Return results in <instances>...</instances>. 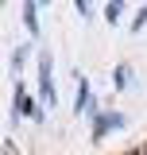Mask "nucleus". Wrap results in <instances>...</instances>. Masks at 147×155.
I'll list each match as a JSON object with an SVG mask.
<instances>
[{
  "label": "nucleus",
  "instance_id": "nucleus-1",
  "mask_svg": "<svg viewBox=\"0 0 147 155\" xmlns=\"http://www.w3.org/2000/svg\"><path fill=\"white\" fill-rule=\"evenodd\" d=\"M39 81H43V101L51 105V101H54V81H51V58L47 54L39 58Z\"/></svg>",
  "mask_w": 147,
  "mask_h": 155
},
{
  "label": "nucleus",
  "instance_id": "nucleus-2",
  "mask_svg": "<svg viewBox=\"0 0 147 155\" xmlns=\"http://www.w3.org/2000/svg\"><path fill=\"white\" fill-rule=\"evenodd\" d=\"M16 113L19 116H31V120H43V113L35 109V101L27 97V89H16Z\"/></svg>",
  "mask_w": 147,
  "mask_h": 155
},
{
  "label": "nucleus",
  "instance_id": "nucleus-3",
  "mask_svg": "<svg viewBox=\"0 0 147 155\" xmlns=\"http://www.w3.org/2000/svg\"><path fill=\"white\" fill-rule=\"evenodd\" d=\"M23 19H27V31L39 35V19H35V4H23Z\"/></svg>",
  "mask_w": 147,
  "mask_h": 155
},
{
  "label": "nucleus",
  "instance_id": "nucleus-4",
  "mask_svg": "<svg viewBox=\"0 0 147 155\" xmlns=\"http://www.w3.org/2000/svg\"><path fill=\"white\" fill-rule=\"evenodd\" d=\"M112 124H120V116H109V120H105V116H101V120H97V128H93V136H97V140H101V136L109 132Z\"/></svg>",
  "mask_w": 147,
  "mask_h": 155
},
{
  "label": "nucleus",
  "instance_id": "nucleus-5",
  "mask_svg": "<svg viewBox=\"0 0 147 155\" xmlns=\"http://www.w3.org/2000/svg\"><path fill=\"white\" fill-rule=\"evenodd\" d=\"M85 97H89V81L77 85V109H85Z\"/></svg>",
  "mask_w": 147,
  "mask_h": 155
},
{
  "label": "nucleus",
  "instance_id": "nucleus-6",
  "mask_svg": "<svg viewBox=\"0 0 147 155\" xmlns=\"http://www.w3.org/2000/svg\"><path fill=\"white\" fill-rule=\"evenodd\" d=\"M105 16L116 23V19H120V4H105Z\"/></svg>",
  "mask_w": 147,
  "mask_h": 155
},
{
  "label": "nucleus",
  "instance_id": "nucleus-7",
  "mask_svg": "<svg viewBox=\"0 0 147 155\" xmlns=\"http://www.w3.org/2000/svg\"><path fill=\"white\" fill-rule=\"evenodd\" d=\"M143 23H147V8H143V12H139V19H136V23H132V27H136V31H139V27H143Z\"/></svg>",
  "mask_w": 147,
  "mask_h": 155
},
{
  "label": "nucleus",
  "instance_id": "nucleus-8",
  "mask_svg": "<svg viewBox=\"0 0 147 155\" xmlns=\"http://www.w3.org/2000/svg\"><path fill=\"white\" fill-rule=\"evenodd\" d=\"M139 151H143V155H147V143H143V147H139Z\"/></svg>",
  "mask_w": 147,
  "mask_h": 155
}]
</instances>
